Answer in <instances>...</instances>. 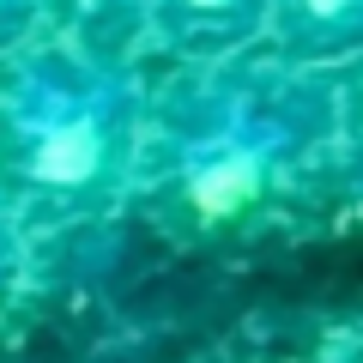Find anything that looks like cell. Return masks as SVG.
<instances>
[{
	"label": "cell",
	"mask_w": 363,
	"mask_h": 363,
	"mask_svg": "<svg viewBox=\"0 0 363 363\" xmlns=\"http://www.w3.org/2000/svg\"><path fill=\"white\" fill-rule=\"evenodd\" d=\"M339 133V91L291 61L194 67L157 109H145L140 169L152 212L176 236H224L272 212L327 140Z\"/></svg>",
	"instance_id": "6da1fadb"
},
{
	"label": "cell",
	"mask_w": 363,
	"mask_h": 363,
	"mask_svg": "<svg viewBox=\"0 0 363 363\" xmlns=\"http://www.w3.org/2000/svg\"><path fill=\"white\" fill-rule=\"evenodd\" d=\"M145 97L133 67L30 37L0 79V200L30 224H85L133 188Z\"/></svg>",
	"instance_id": "7a4b0ae2"
},
{
	"label": "cell",
	"mask_w": 363,
	"mask_h": 363,
	"mask_svg": "<svg viewBox=\"0 0 363 363\" xmlns=\"http://www.w3.org/2000/svg\"><path fill=\"white\" fill-rule=\"evenodd\" d=\"M152 37L188 67L236 61L267 37V0H152Z\"/></svg>",
	"instance_id": "3957f363"
},
{
	"label": "cell",
	"mask_w": 363,
	"mask_h": 363,
	"mask_svg": "<svg viewBox=\"0 0 363 363\" xmlns=\"http://www.w3.org/2000/svg\"><path fill=\"white\" fill-rule=\"evenodd\" d=\"M267 37L279 61L321 73L363 55V0H267Z\"/></svg>",
	"instance_id": "277c9868"
},
{
	"label": "cell",
	"mask_w": 363,
	"mask_h": 363,
	"mask_svg": "<svg viewBox=\"0 0 363 363\" xmlns=\"http://www.w3.org/2000/svg\"><path fill=\"white\" fill-rule=\"evenodd\" d=\"M79 55L133 67L140 43H152V0H43V30Z\"/></svg>",
	"instance_id": "5b68a950"
},
{
	"label": "cell",
	"mask_w": 363,
	"mask_h": 363,
	"mask_svg": "<svg viewBox=\"0 0 363 363\" xmlns=\"http://www.w3.org/2000/svg\"><path fill=\"white\" fill-rule=\"evenodd\" d=\"M43 30V0H0V67Z\"/></svg>",
	"instance_id": "8992f818"
},
{
	"label": "cell",
	"mask_w": 363,
	"mask_h": 363,
	"mask_svg": "<svg viewBox=\"0 0 363 363\" xmlns=\"http://www.w3.org/2000/svg\"><path fill=\"white\" fill-rule=\"evenodd\" d=\"M18 267H25V248H18V218L6 212V200H0V315H6V303H13V291H18Z\"/></svg>",
	"instance_id": "52a82bcc"
}]
</instances>
